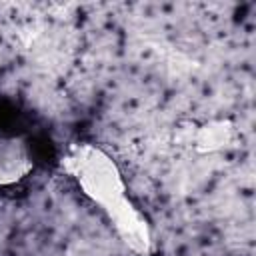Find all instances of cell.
<instances>
[{
    "instance_id": "obj_1",
    "label": "cell",
    "mask_w": 256,
    "mask_h": 256,
    "mask_svg": "<svg viewBox=\"0 0 256 256\" xmlns=\"http://www.w3.org/2000/svg\"><path fill=\"white\" fill-rule=\"evenodd\" d=\"M62 168L80 190L98 204L124 244L134 252L150 250V228L146 218L128 198V188L116 162L94 144H74L62 158Z\"/></svg>"
},
{
    "instance_id": "obj_2",
    "label": "cell",
    "mask_w": 256,
    "mask_h": 256,
    "mask_svg": "<svg viewBox=\"0 0 256 256\" xmlns=\"http://www.w3.org/2000/svg\"><path fill=\"white\" fill-rule=\"evenodd\" d=\"M28 144L20 136L0 134V188L14 186L32 172Z\"/></svg>"
},
{
    "instance_id": "obj_3",
    "label": "cell",
    "mask_w": 256,
    "mask_h": 256,
    "mask_svg": "<svg viewBox=\"0 0 256 256\" xmlns=\"http://www.w3.org/2000/svg\"><path fill=\"white\" fill-rule=\"evenodd\" d=\"M236 138V130L228 120H218V122H208L202 126H196L190 144L198 152H216L226 146H230Z\"/></svg>"
}]
</instances>
